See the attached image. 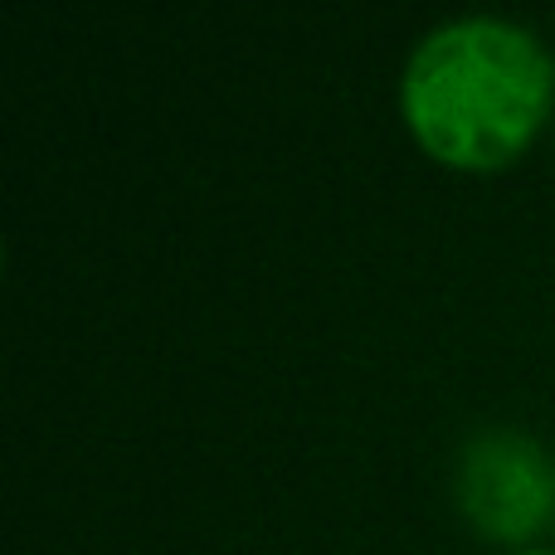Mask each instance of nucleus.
Instances as JSON below:
<instances>
[{
    "mask_svg": "<svg viewBox=\"0 0 555 555\" xmlns=\"http://www.w3.org/2000/svg\"><path fill=\"white\" fill-rule=\"evenodd\" d=\"M555 107V54L507 15H453L410 49L400 113L410 137L453 171H502Z\"/></svg>",
    "mask_w": 555,
    "mask_h": 555,
    "instance_id": "f257e3e1",
    "label": "nucleus"
},
{
    "mask_svg": "<svg viewBox=\"0 0 555 555\" xmlns=\"http://www.w3.org/2000/svg\"><path fill=\"white\" fill-rule=\"evenodd\" d=\"M453 507L482 541L527 551L555 527V453L527 429H478L453 463Z\"/></svg>",
    "mask_w": 555,
    "mask_h": 555,
    "instance_id": "f03ea898",
    "label": "nucleus"
},
{
    "mask_svg": "<svg viewBox=\"0 0 555 555\" xmlns=\"http://www.w3.org/2000/svg\"><path fill=\"white\" fill-rule=\"evenodd\" d=\"M512 555H555L551 546H527V551H512Z\"/></svg>",
    "mask_w": 555,
    "mask_h": 555,
    "instance_id": "7ed1b4c3",
    "label": "nucleus"
}]
</instances>
